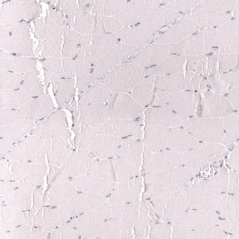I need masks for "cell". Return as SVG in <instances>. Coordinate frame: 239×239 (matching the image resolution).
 I'll return each mask as SVG.
<instances>
[{"instance_id": "6da1fadb", "label": "cell", "mask_w": 239, "mask_h": 239, "mask_svg": "<svg viewBox=\"0 0 239 239\" xmlns=\"http://www.w3.org/2000/svg\"><path fill=\"white\" fill-rule=\"evenodd\" d=\"M185 167H178L162 171L147 174L144 176V200L170 193L176 189L179 184L190 173Z\"/></svg>"}, {"instance_id": "7a4b0ae2", "label": "cell", "mask_w": 239, "mask_h": 239, "mask_svg": "<svg viewBox=\"0 0 239 239\" xmlns=\"http://www.w3.org/2000/svg\"><path fill=\"white\" fill-rule=\"evenodd\" d=\"M147 75L146 71L140 67L125 65L106 76L101 82L111 92L126 93L133 89Z\"/></svg>"}, {"instance_id": "3957f363", "label": "cell", "mask_w": 239, "mask_h": 239, "mask_svg": "<svg viewBox=\"0 0 239 239\" xmlns=\"http://www.w3.org/2000/svg\"><path fill=\"white\" fill-rule=\"evenodd\" d=\"M227 151L225 147L220 143L203 142L183 153L182 164L196 171L203 165L219 160Z\"/></svg>"}, {"instance_id": "277c9868", "label": "cell", "mask_w": 239, "mask_h": 239, "mask_svg": "<svg viewBox=\"0 0 239 239\" xmlns=\"http://www.w3.org/2000/svg\"><path fill=\"white\" fill-rule=\"evenodd\" d=\"M112 208L109 205H105L82 214L72 220L71 223L82 237L94 238L104 222L112 216Z\"/></svg>"}, {"instance_id": "5b68a950", "label": "cell", "mask_w": 239, "mask_h": 239, "mask_svg": "<svg viewBox=\"0 0 239 239\" xmlns=\"http://www.w3.org/2000/svg\"><path fill=\"white\" fill-rule=\"evenodd\" d=\"M143 159L142 168L147 174L179 167L182 164V155L168 149H164L156 152L145 149Z\"/></svg>"}, {"instance_id": "8992f818", "label": "cell", "mask_w": 239, "mask_h": 239, "mask_svg": "<svg viewBox=\"0 0 239 239\" xmlns=\"http://www.w3.org/2000/svg\"><path fill=\"white\" fill-rule=\"evenodd\" d=\"M107 109L110 118L136 120L143 107L126 93L114 92L108 98Z\"/></svg>"}, {"instance_id": "52a82bcc", "label": "cell", "mask_w": 239, "mask_h": 239, "mask_svg": "<svg viewBox=\"0 0 239 239\" xmlns=\"http://www.w3.org/2000/svg\"><path fill=\"white\" fill-rule=\"evenodd\" d=\"M97 159L87 149H78L71 152L61 165L68 176L74 177L89 175Z\"/></svg>"}, {"instance_id": "ba28073f", "label": "cell", "mask_w": 239, "mask_h": 239, "mask_svg": "<svg viewBox=\"0 0 239 239\" xmlns=\"http://www.w3.org/2000/svg\"><path fill=\"white\" fill-rule=\"evenodd\" d=\"M185 129L197 140L220 143L223 139V125L219 121H199L188 123Z\"/></svg>"}, {"instance_id": "9c48e42d", "label": "cell", "mask_w": 239, "mask_h": 239, "mask_svg": "<svg viewBox=\"0 0 239 239\" xmlns=\"http://www.w3.org/2000/svg\"><path fill=\"white\" fill-rule=\"evenodd\" d=\"M108 202L105 196L81 192L76 193L62 209L69 216H72L97 208Z\"/></svg>"}, {"instance_id": "30bf717a", "label": "cell", "mask_w": 239, "mask_h": 239, "mask_svg": "<svg viewBox=\"0 0 239 239\" xmlns=\"http://www.w3.org/2000/svg\"><path fill=\"white\" fill-rule=\"evenodd\" d=\"M142 180L141 176H136L116 183L108 199L109 205L113 207L137 200L141 191Z\"/></svg>"}, {"instance_id": "8fae6325", "label": "cell", "mask_w": 239, "mask_h": 239, "mask_svg": "<svg viewBox=\"0 0 239 239\" xmlns=\"http://www.w3.org/2000/svg\"><path fill=\"white\" fill-rule=\"evenodd\" d=\"M101 133L110 136L142 138V131L140 124L136 120L116 118L109 119L101 127Z\"/></svg>"}, {"instance_id": "7c38bea8", "label": "cell", "mask_w": 239, "mask_h": 239, "mask_svg": "<svg viewBox=\"0 0 239 239\" xmlns=\"http://www.w3.org/2000/svg\"><path fill=\"white\" fill-rule=\"evenodd\" d=\"M122 142L120 137L99 134L87 149L97 159H109L118 156Z\"/></svg>"}, {"instance_id": "4fadbf2b", "label": "cell", "mask_w": 239, "mask_h": 239, "mask_svg": "<svg viewBox=\"0 0 239 239\" xmlns=\"http://www.w3.org/2000/svg\"><path fill=\"white\" fill-rule=\"evenodd\" d=\"M66 113L62 110H57L51 114L36 131V135L45 139L63 137L68 138L70 133L66 129Z\"/></svg>"}, {"instance_id": "5bb4252c", "label": "cell", "mask_w": 239, "mask_h": 239, "mask_svg": "<svg viewBox=\"0 0 239 239\" xmlns=\"http://www.w3.org/2000/svg\"><path fill=\"white\" fill-rule=\"evenodd\" d=\"M71 182L78 191L104 196L110 194L116 184L112 180L88 175L72 177Z\"/></svg>"}, {"instance_id": "9a60e30c", "label": "cell", "mask_w": 239, "mask_h": 239, "mask_svg": "<svg viewBox=\"0 0 239 239\" xmlns=\"http://www.w3.org/2000/svg\"><path fill=\"white\" fill-rule=\"evenodd\" d=\"M54 109L49 95H44L31 99L18 109L22 118L31 121L43 118Z\"/></svg>"}, {"instance_id": "2e32d148", "label": "cell", "mask_w": 239, "mask_h": 239, "mask_svg": "<svg viewBox=\"0 0 239 239\" xmlns=\"http://www.w3.org/2000/svg\"><path fill=\"white\" fill-rule=\"evenodd\" d=\"M197 141L182 127L177 125L170 128L166 148L181 153L193 148L198 144Z\"/></svg>"}, {"instance_id": "e0dca14e", "label": "cell", "mask_w": 239, "mask_h": 239, "mask_svg": "<svg viewBox=\"0 0 239 239\" xmlns=\"http://www.w3.org/2000/svg\"><path fill=\"white\" fill-rule=\"evenodd\" d=\"M79 111L81 126L98 128L110 119L107 106L103 102L86 106Z\"/></svg>"}, {"instance_id": "ac0fdd59", "label": "cell", "mask_w": 239, "mask_h": 239, "mask_svg": "<svg viewBox=\"0 0 239 239\" xmlns=\"http://www.w3.org/2000/svg\"><path fill=\"white\" fill-rule=\"evenodd\" d=\"M168 106L151 107L146 111L145 123L147 125L172 127L180 123L179 118Z\"/></svg>"}, {"instance_id": "d6986e66", "label": "cell", "mask_w": 239, "mask_h": 239, "mask_svg": "<svg viewBox=\"0 0 239 239\" xmlns=\"http://www.w3.org/2000/svg\"><path fill=\"white\" fill-rule=\"evenodd\" d=\"M169 128L165 126L147 125L143 139L145 149L156 152L166 148Z\"/></svg>"}, {"instance_id": "ffe728a7", "label": "cell", "mask_w": 239, "mask_h": 239, "mask_svg": "<svg viewBox=\"0 0 239 239\" xmlns=\"http://www.w3.org/2000/svg\"><path fill=\"white\" fill-rule=\"evenodd\" d=\"M133 227L114 218L108 219L99 229L97 237L99 239H133Z\"/></svg>"}, {"instance_id": "44dd1931", "label": "cell", "mask_w": 239, "mask_h": 239, "mask_svg": "<svg viewBox=\"0 0 239 239\" xmlns=\"http://www.w3.org/2000/svg\"><path fill=\"white\" fill-rule=\"evenodd\" d=\"M43 140L34 136L28 137L6 156L11 160L25 161L31 159L43 144Z\"/></svg>"}, {"instance_id": "7402d4cb", "label": "cell", "mask_w": 239, "mask_h": 239, "mask_svg": "<svg viewBox=\"0 0 239 239\" xmlns=\"http://www.w3.org/2000/svg\"><path fill=\"white\" fill-rule=\"evenodd\" d=\"M144 145L140 141L131 137L122 139L120 150L117 157L140 166L143 153Z\"/></svg>"}, {"instance_id": "603a6c76", "label": "cell", "mask_w": 239, "mask_h": 239, "mask_svg": "<svg viewBox=\"0 0 239 239\" xmlns=\"http://www.w3.org/2000/svg\"><path fill=\"white\" fill-rule=\"evenodd\" d=\"M140 205L139 202L136 200L112 207V216L114 218L133 226L138 219Z\"/></svg>"}, {"instance_id": "cb8c5ba5", "label": "cell", "mask_w": 239, "mask_h": 239, "mask_svg": "<svg viewBox=\"0 0 239 239\" xmlns=\"http://www.w3.org/2000/svg\"><path fill=\"white\" fill-rule=\"evenodd\" d=\"M33 96L22 89L0 90V107L19 108L32 98Z\"/></svg>"}, {"instance_id": "d4e9b609", "label": "cell", "mask_w": 239, "mask_h": 239, "mask_svg": "<svg viewBox=\"0 0 239 239\" xmlns=\"http://www.w3.org/2000/svg\"><path fill=\"white\" fill-rule=\"evenodd\" d=\"M110 159L115 182H120L128 180L139 173V166L120 158L115 157Z\"/></svg>"}, {"instance_id": "484cf974", "label": "cell", "mask_w": 239, "mask_h": 239, "mask_svg": "<svg viewBox=\"0 0 239 239\" xmlns=\"http://www.w3.org/2000/svg\"><path fill=\"white\" fill-rule=\"evenodd\" d=\"M112 94L103 84H96L80 97L78 108L80 109L88 105L103 102L108 99Z\"/></svg>"}, {"instance_id": "4316f807", "label": "cell", "mask_w": 239, "mask_h": 239, "mask_svg": "<svg viewBox=\"0 0 239 239\" xmlns=\"http://www.w3.org/2000/svg\"><path fill=\"white\" fill-rule=\"evenodd\" d=\"M33 121L21 119L10 124L1 127V136L12 141H17L33 127Z\"/></svg>"}, {"instance_id": "83f0119b", "label": "cell", "mask_w": 239, "mask_h": 239, "mask_svg": "<svg viewBox=\"0 0 239 239\" xmlns=\"http://www.w3.org/2000/svg\"><path fill=\"white\" fill-rule=\"evenodd\" d=\"M141 204L140 214L134 226L148 232L149 226H153L162 221L150 201L144 200Z\"/></svg>"}, {"instance_id": "f1b7e54d", "label": "cell", "mask_w": 239, "mask_h": 239, "mask_svg": "<svg viewBox=\"0 0 239 239\" xmlns=\"http://www.w3.org/2000/svg\"><path fill=\"white\" fill-rule=\"evenodd\" d=\"M0 68L20 74L34 70L35 63L24 58L3 56L0 59Z\"/></svg>"}, {"instance_id": "f546056e", "label": "cell", "mask_w": 239, "mask_h": 239, "mask_svg": "<svg viewBox=\"0 0 239 239\" xmlns=\"http://www.w3.org/2000/svg\"><path fill=\"white\" fill-rule=\"evenodd\" d=\"M70 148L66 138L59 137L55 138L52 147L48 151L49 162L55 165H61L70 153Z\"/></svg>"}, {"instance_id": "4dcf8cb0", "label": "cell", "mask_w": 239, "mask_h": 239, "mask_svg": "<svg viewBox=\"0 0 239 239\" xmlns=\"http://www.w3.org/2000/svg\"><path fill=\"white\" fill-rule=\"evenodd\" d=\"M154 86L152 79L149 76L133 89L132 97L142 107L146 106L150 104Z\"/></svg>"}, {"instance_id": "1f68e13d", "label": "cell", "mask_w": 239, "mask_h": 239, "mask_svg": "<svg viewBox=\"0 0 239 239\" xmlns=\"http://www.w3.org/2000/svg\"><path fill=\"white\" fill-rule=\"evenodd\" d=\"M47 69L60 77L71 78L75 76V69L72 62L68 60L62 62L60 59H50L44 63Z\"/></svg>"}, {"instance_id": "d6a6232c", "label": "cell", "mask_w": 239, "mask_h": 239, "mask_svg": "<svg viewBox=\"0 0 239 239\" xmlns=\"http://www.w3.org/2000/svg\"><path fill=\"white\" fill-rule=\"evenodd\" d=\"M39 71L35 69L27 72L24 77L21 86L22 89L33 96L45 95L44 86L39 77Z\"/></svg>"}, {"instance_id": "836d02e7", "label": "cell", "mask_w": 239, "mask_h": 239, "mask_svg": "<svg viewBox=\"0 0 239 239\" xmlns=\"http://www.w3.org/2000/svg\"><path fill=\"white\" fill-rule=\"evenodd\" d=\"M73 129L76 134L74 144L78 149H87L99 133L98 128L87 126H75Z\"/></svg>"}, {"instance_id": "e575fe53", "label": "cell", "mask_w": 239, "mask_h": 239, "mask_svg": "<svg viewBox=\"0 0 239 239\" xmlns=\"http://www.w3.org/2000/svg\"><path fill=\"white\" fill-rule=\"evenodd\" d=\"M24 77L22 74L0 69V89L15 90L21 86Z\"/></svg>"}, {"instance_id": "d590c367", "label": "cell", "mask_w": 239, "mask_h": 239, "mask_svg": "<svg viewBox=\"0 0 239 239\" xmlns=\"http://www.w3.org/2000/svg\"><path fill=\"white\" fill-rule=\"evenodd\" d=\"M149 76L154 86L165 93L176 90L179 87L178 75L168 74Z\"/></svg>"}, {"instance_id": "8d00e7d4", "label": "cell", "mask_w": 239, "mask_h": 239, "mask_svg": "<svg viewBox=\"0 0 239 239\" xmlns=\"http://www.w3.org/2000/svg\"><path fill=\"white\" fill-rule=\"evenodd\" d=\"M89 175L115 181L111 159H99L97 161Z\"/></svg>"}, {"instance_id": "74e56055", "label": "cell", "mask_w": 239, "mask_h": 239, "mask_svg": "<svg viewBox=\"0 0 239 239\" xmlns=\"http://www.w3.org/2000/svg\"><path fill=\"white\" fill-rule=\"evenodd\" d=\"M74 79L68 78L60 80L55 92L56 96L60 99L68 100L74 95L75 89Z\"/></svg>"}, {"instance_id": "f35d334b", "label": "cell", "mask_w": 239, "mask_h": 239, "mask_svg": "<svg viewBox=\"0 0 239 239\" xmlns=\"http://www.w3.org/2000/svg\"><path fill=\"white\" fill-rule=\"evenodd\" d=\"M224 136L222 143L226 144H230L239 138L238 121L235 119L225 121L223 125Z\"/></svg>"}, {"instance_id": "ab89813d", "label": "cell", "mask_w": 239, "mask_h": 239, "mask_svg": "<svg viewBox=\"0 0 239 239\" xmlns=\"http://www.w3.org/2000/svg\"><path fill=\"white\" fill-rule=\"evenodd\" d=\"M0 126L7 125L21 119L22 117L19 111L0 107Z\"/></svg>"}, {"instance_id": "60d3db41", "label": "cell", "mask_w": 239, "mask_h": 239, "mask_svg": "<svg viewBox=\"0 0 239 239\" xmlns=\"http://www.w3.org/2000/svg\"><path fill=\"white\" fill-rule=\"evenodd\" d=\"M171 232L170 227L168 224L159 223L152 226L149 236L151 239H169Z\"/></svg>"}, {"instance_id": "b9f144b4", "label": "cell", "mask_w": 239, "mask_h": 239, "mask_svg": "<svg viewBox=\"0 0 239 239\" xmlns=\"http://www.w3.org/2000/svg\"><path fill=\"white\" fill-rule=\"evenodd\" d=\"M80 236L76 229L71 223L63 225L57 232L58 238L78 239Z\"/></svg>"}, {"instance_id": "7bdbcfd3", "label": "cell", "mask_w": 239, "mask_h": 239, "mask_svg": "<svg viewBox=\"0 0 239 239\" xmlns=\"http://www.w3.org/2000/svg\"><path fill=\"white\" fill-rule=\"evenodd\" d=\"M167 103V95L166 93L155 86L150 105L152 107L159 106L165 105Z\"/></svg>"}, {"instance_id": "ee69618b", "label": "cell", "mask_w": 239, "mask_h": 239, "mask_svg": "<svg viewBox=\"0 0 239 239\" xmlns=\"http://www.w3.org/2000/svg\"><path fill=\"white\" fill-rule=\"evenodd\" d=\"M96 77L93 75L89 74L77 77V86L79 90H83L95 82L97 79Z\"/></svg>"}, {"instance_id": "f6af8a7d", "label": "cell", "mask_w": 239, "mask_h": 239, "mask_svg": "<svg viewBox=\"0 0 239 239\" xmlns=\"http://www.w3.org/2000/svg\"><path fill=\"white\" fill-rule=\"evenodd\" d=\"M44 74L46 85H47L49 83H50L52 85L53 91L55 92L60 80V77L52 72L47 70L45 71Z\"/></svg>"}, {"instance_id": "bcb514c9", "label": "cell", "mask_w": 239, "mask_h": 239, "mask_svg": "<svg viewBox=\"0 0 239 239\" xmlns=\"http://www.w3.org/2000/svg\"><path fill=\"white\" fill-rule=\"evenodd\" d=\"M239 149L238 146L232 152L228 160L230 165L236 169L239 168Z\"/></svg>"}, {"instance_id": "7dc6e473", "label": "cell", "mask_w": 239, "mask_h": 239, "mask_svg": "<svg viewBox=\"0 0 239 239\" xmlns=\"http://www.w3.org/2000/svg\"><path fill=\"white\" fill-rule=\"evenodd\" d=\"M76 70V74L79 76L88 74L90 73L89 67L84 65H79Z\"/></svg>"}, {"instance_id": "c3c4849f", "label": "cell", "mask_w": 239, "mask_h": 239, "mask_svg": "<svg viewBox=\"0 0 239 239\" xmlns=\"http://www.w3.org/2000/svg\"><path fill=\"white\" fill-rule=\"evenodd\" d=\"M12 142L10 141L2 139L1 140L0 152L1 154L5 153L12 146Z\"/></svg>"}, {"instance_id": "681fc988", "label": "cell", "mask_w": 239, "mask_h": 239, "mask_svg": "<svg viewBox=\"0 0 239 239\" xmlns=\"http://www.w3.org/2000/svg\"><path fill=\"white\" fill-rule=\"evenodd\" d=\"M66 108L72 111H75L76 110V103L75 101L72 102L71 105L67 106Z\"/></svg>"}, {"instance_id": "f907efd6", "label": "cell", "mask_w": 239, "mask_h": 239, "mask_svg": "<svg viewBox=\"0 0 239 239\" xmlns=\"http://www.w3.org/2000/svg\"><path fill=\"white\" fill-rule=\"evenodd\" d=\"M212 55V52H211V53H209V54H207L206 55Z\"/></svg>"}, {"instance_id": "816d5d0a", "label": "cell", "mask_w": 239, "mask_h": 239, "mask_svg": "<svg viewBox=\"0 0 239 239\" xmlns=\"http://www.w3.org/2000/svg\"><path fill=\"white\" fill-rule=\"evenodd\" d=\"M197 34V33H193V34H192V35H195V34Z\"/></svg>"}, {"instance_id": "f5cc1de1", "label": "cell", "mask_w": 239, "mask_h": 239, "mask_svg": "<svg viewBox=\"0 0 239 239\" xmlns=\"http://www.w3.org/2000/svg\"><path fill=\"white\" fill-rule=\"evenodd\" d=\"M215 48H218V47H217V46H215Z\"/></svg>"}, {"instance_id": "db71d44e", "label": "cell", "mask_w": 239, "mask_h": 239, "mask_svg": "<svg viewBox=\"0 0 239 239\" xmlns=\"http://www.w3.org/2000/svg\"><path fill=\"white\" fill-rule=\"evenodd\" d=\"M230 12L229 11H227V12H226V13H229Z\"/></svg>"}, {"instance_id": "11a10c76", "label": "cell", "mask_w": 239, "mask_h": 239, "mask_svg": "<svg viewBox=\"0 0 239 239\" xmlns=\"http://www.w3.org/2000/svg\"><path fill=\"white\" fill-rule=\"evenodd\" d=\"M217 26H216V27H214V28H217Z\"/></svg>"}]
</instances>
